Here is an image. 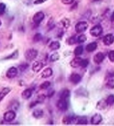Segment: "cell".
I'll list each match as a JSON object with an SVG mask.
<instances>
[{"label":"cell","mask_w":114,"mask_h":126,"mask_svg":"<svg viewBox=\"0 0 114 126\" xmlns=\"http://www.w3.org/2000/svg\"><path fill=\"white\" fill-rule=\"evenodd\" d=\"M114 42V35L111 33L107 34L103 38V43L106 46H110Z\"/></svg>","instance_id":"cell-8"},{"label":"cell","mask_w":114,"mask_h":126,"mask_svg":"<svg viewBox=\"0 0 114 126\" xmlns=\"http://www.w3.org/2000/svg\"><path fill=\"white\" fill-rule=\"evenodd\" d=\"M57 107L61 111H65L68 108V103L66 99L60 98L57 103Z\"/></svg>","instance_id":"cell-6"},{"label":"cell","mask_w":114,"mask_h":126,"mask_svg":"<svg viewBox=\"0 0 114 126\" xmlns=\"http://www.w3.org/2000/svg\"><path fill=\"white\" fill-rule=\"evenodd\" d=\"M70 95V92L67 89L63 90L60 94V98L67 99Z\"/></svg>","instance_id":"cell-23"},{"label":"cell","mask_w":114,"mask_h":126,"mask_svg":"<svg viewBox=\"0 0 114 126\" xmlns=\"http://www.w3.org/2000/svg\"><path fill=\"white\" fill-rule=\"evenodd\" d=\"M28 67H29V65H28V64L27 63H23L19 65V69L20 71L23 72L26 71V69L28 68Z\"/></svg>","instance_id":"cell-31"},{"label":"cell","mask_w":114,"mask_h":126,"mask_svg":"<svg viewBox=\"0 0 114 126\" xmlns=\"http://www.w3.org/2000/svg\"><path fill=\"white\" fill-rule=\"evenodd\" d=\"M97 47V43L96 42L90 43L86 47V50L87 52H93L95 51Z\"/></svg>","instance_id":"cell-19"},{"label":"cell","mask_w":114,"mask_h":126,"mask_svg":"<svg viewBox=\"0 0 114 126\" xmlns=\"http://www.w3.org/2000/svg\"><path fill=\"white\" fill-rule=\"evenodd\" d=\"M109 60L112 62H114V50L110 51L108 55Z\"/></svg>","instance_id":"cell-39"},{"label":"cell","mask_w":114,"mask_h":126,"mask_svg":"<svg viewBox=\"0 0 114 126\" xmlns=\"http://www.w3.org/2000/svg\"><path fill=\"white\" fill-rule=\"evenodd\" d=\"M45 98H46L45 95L40 94V95H39L38 96H37L36 101L37 102V103H42L44 101V100L45 99Z\"/></svg>","instance_id":"cell-35"},{"label":"cell","mask_w":114,"mask_h":126,"mask_svg":"<svg viewBox=\"0 0 114 126\" xmlns=\"http://www.w3.org/2000/svg\"><path fill=\"white\" fill-rule=\"evenodd\" d=\"M16 114L14 110H8L4 113L3 115V119L7 122H10L14 121L16 118Z\"/></svg>","instance_id":"cell-4"},{"label":"cell","mask_w":114,"mask_h":126,"mask_svg":"<svg viewBox=\"0 0 114 126\" xmlns=\"http://www.w3.org/2000/svg\"><path fill=\"white\" fill-rule=\"evenodd\" d=\"M52 74H53V71H52V68L47 67L42 71L41 73V76L43 79H47V78L51 77Z\"/></svg>","instance_id":"cell-14"},{"label":"cell","mask_w":114,"mask_h":126,"mask_svg":"<svg viewBox=\"0 0 114 126\" xmlns=\"http://www.w3.org/2000/svg\"><path fill=\"white\" fill-rule=\"evenodd\" d=\"M87 37L85 34H81L77 37V43H82L86 41Z\"/></svg>","instance_id":"cell-30"},{"label":"cell","mask_w":114,"mask_h":126,"mask_svg":"<svg viewBox=\"0 0 114 126\" xmlns=\"http://www.w3.org/2000/svg\"><path fill=\"white\" fill-rule=\"evenodd\" d=\"M110 20L111 22H114V12H113L110 17Z\"/></svg>","instance_id":"cell-45"},{"label":"cell","mask_w":114,"mask_h":126,"mask_svg":"<svg viewBox=\"0 0 114 126\" xmlns=\"http://www.w3.org/2000/svg\"><path fill=\"white\" fill-rule=\"evenodd\" d=\"M89 63V62L88 60L87 59H82L81 62L80 67H82V68H86L87 66H88Z\"/></svg>","instance_id":"cell-36"},{"label":"cell","mask_w":114,"mask_h":126,"mask_svg":"<svg viewBox=\"0 0 114 126\" xmlns=\"http://www.w3.org/2000/svg\"><path fill=\"white\" fill-rule=\"evenodd\" d=\"M69 79H70V81L71 82V83L77 84L81 81L82 78L79 74L76 73H72L71 76H70Z\"/></svg>","instance_id":"cell-9"},{"label":"cell","mask_w":114,"mask_h":126,"mask_svg":"<svg viewBox=\"0 0 114 126\" xmlns=\"http://www.w3.org/2000/svg\"><path fill=\"white\" fill-rule=\"evenodd\" d=\"M46 1H47V0H36L34 2V3L35 5H39V4L44 3Z\"/></svg>","instance_id":"cell-44"},{"label":"cell","mask_w":114,"mask_h":126,"mask_svg":"<svg viewBox=\"0 0 114 126\" xmlns=\"http://www.w3.org/2000/svg\"><path fill=\"white\" fill-rule=\"evenodd\" d=\"M6 10V5L3 3H0V15H3Z\"/></svg>","instance_id":"cell-38"},{"label":"cell","mask_w":114,"mask_h":126,"mask_svg":"<svg viewBox=\"0 0 114 126\" xmlns=\"http://www.w3.org/2000/svg\"><path fill=\"white\" fill-rule=\"evenodd\" d=\"M61 1L65 5H71L74 3L75 0H61Z\"/></svg>","instance_id":"cell-40"},{"label":"cell","mask_w":114,"mask_h":126,"mask_svg":"<svg viewBox=\"0 0 114 126\" xmlns=\"http://www.w3.org/2000/svg\"><path fill=\"white\" fill-rule=\"evenodd\" d=\"M83 51H84V47L80 45L75 48V49H74V53L76 56H80L82 54Z\"/></svg>","instance_id":"cell-24"},{"label":"cell","mask_w":114,"mask_h":126,"mask_svg":"<svg viewBox=\"0 0 114 126\" xmlns=\"http://www.w3.org/2000/svg\"><path fill=\"white\" fill-rule=\"evenodd\" d=\"M19 106V105L18 101H14V102H13L11 104V108L12 110H18Z\"/></svg>","instance_id":"cell-34"},{"label":"cell","mask_w":114,"mask_h":126,"mask_svg":"<svg viewBox=\"0 0 114 126\" xmlns=\"http://www.w3.org/2000/svg\"><path fill=\"white\" fill-rule=\"evenodd\" d=\"M74 124L86 125L87 124V119L86 117L85 116H75Z\"/></svg>","instance_id":"cell-10"},{"label":"cell","mask_w":114,"mask_h":126,"mask_svg":"<svg viewBox=\"0 0 114 126\" xmlns=\"http://www.w3.org/2000/svg\"><path fill=\"white\" fill-rule=\"evenodd\" d=\"M45 18V14L42 12H37L33 16L32 20L36 25H39Z\"/></svg>","instance_id":"cell-5"},{"label":"cell","mask_w":114,"mask_h":126,"mask_svg":"<svg viewBox=\"0 0 114 126\" xmlns=\"http://www.w3.org/2000/svg\"><path fill=\"white\" fill-rule=\"evenodd\" d=\"M107 87L113 89L114 88V81L112 79H109V80L106 83Z\"/></svg>","instance_id":"cell-37"},{"label":"cell","mask_w":114,"mask_h":126,"mask_svg":"<svg viewBox=\"0 0 114 126\" xmlns=\"http://www.w3.org/2000/svg\"><path fill=\"white\" fill-rule=\"evenodd\" d=\"M19 57V51L18 50H16V51H14L12 54H11L10 56L6 57L5 60H14L16 59V58H18Z\"/></svg>","instance_id":"cell-25"},{"label":"cell","mask_w":114,"mask_h":126,"mask_svg":"<svg viewBox=\"0 0 114 126\" xmlns=\"http://www.w3.org/2000/svg\"><path fill=\"white\" fill-rule=\"evenodd\" d=\"M48 26H49V27L50 28H51V29H52V28H54L55 27L54 22L52 19H50L49 21H48Z\"/></svg>","instance_id":"cell-43"},{"label":"cell","mask_w":114,"mask_h":126,"mask_svg":"<svg viewBox=\"0 0 114 126\" xmlns=\"http://www.w3.org/2000/svg\"><path fill=\"white\" fill-rule=\"evenodd\" d=\"M76 92H77V93L79 94V95H81V94L82 93V95H84V96H86V95H85V93L87 94V92L85 90V89H82V90H81V89H78V90L77 91H76Z\"/></svg>","instance_id":"cell-42"},{"label":"cell","mask_w":114,"mask_h":126,"mask_svg":"<svg viewBox=\"0 0 114 126\" xmlns=\"http://www.w3.org/2000/svg\"><path fill=\"white\" fill-rule=\"evenodd\" d=\"M60 56L57 52H55L54 53L52 54L50 57V60L51 62H56L60 59Z\"/></svg>","instance_id":"cell-26"},{"label":"cell","mask_w":114,"mask_h":126,"mask_svg":"<svg viewBox=\"0 0 114 126\" xmlns=\"http://www.w3.org/2000/svg\"><path fill=\"white\" fill-rule=\"evenodd\" d=\"M105 59V56L102 52H98L94 56L93 60L95 63L99 64L103 62Z\"/></svg>","instance_id":"cell-12"},{"label":"cell","mask_w":114,"mask_h":126,"mask_svg":"<svg viewBox=\"0 0 114 126\" xmlns=\"http://www.w3.org/2000/svg\"><path fill=\"white\" fill-rule=\"evenodd\" d=\"M17 73H18L17 68L15 67H12L8 69L7 72H6V76L8 79H12L16 76Z\"/></svg>","instance_id":"cell-7"},{"label":"cell","mask_w":114,"mask_h":126,"mask_svg":"<svg viewBox=\"0 0 114 126\" xmlns=\"http://www.w3.org/2000/svg\"><path fill=\"white\" fill-rule=\"evenodd\" d=\"M76 42H77V38L76 37V36H72L71 37H70L68 41V43L70 45H73L75 44Z\"/></svg>","instance_id":"cell-33"},{"label":"cell","mask_w":114,"mask_h":126,"mask_svg":"<svg viewBox=\"0 0 114 126\" xmlns=\"http://www.w3.org/2000/svg\"><path fill=\"white\" fill-rule=\"evenodd\" d=\"M32 91L31 89L27 88L24 90L22 92L21 96L22 98L24 99H28L30 98V97L32 96Z\"/></svg>","instance_id":"cell-17"},{"label":"cell","mask_w":114,"mask_h":126,"mask_svg":"<svg viewBox=\"0 0 114 126\" xmlns=\"http://www.w3.org/2000/svg\"><path fill=\"white\" fill-rule=\"evenodd\" d=\"M54 94H55V91L53 90V89L50 88V90L47 91V96L50 98H51L53 96Z\"/></svg>","instance_id":"cell-41"},{"label":"cell","mask_w":114,"mask_h":126,"mask_svg":"<svg viewBox=\"0 0 114 126\" xmlns=\"http://www.w3.org/2000/svg\"><path fill=\"white\" fill-rule=\"evenodd\" d=\"M42 39V36L41 33H37L35 34L34 36V38H33V40L35 42H38L39 41H40Z\"/></svg>","instance_id":"cell-32"},{"label":"cell","mask_w":114,"mask_h":126,"mask_svg":"<svg viewBox=\"0 0 114 126\" xmlns=\"http://www.w3.org/2000/svg\"><path fill=\"white\" fill-rule=\"evenodd\" d=\"M103 32V29L102 26L100 25H95L91 28L90 30V33L91 35L95 37H97L102 34Z\"/></svg>","instance_id":"cell-2"},{"label":"cell","mask_w":114,"mask_h":126,"mask_svg":"<svg viewBox=\"0 0 114 126\" xmlns=\"http://www.w3.org/2000/svg\"><path fill=\"white\" fill-rule=\"evenodd\" d=\"M61 24H62L63 27L65 29H67L70 26V21L67 18H63L61 21Z\"/></svg>","instance_id":"cell-27"},{"label":"cell","mask_w":114,"mask_h":126,"mask_svg":"<svg viewBox=\"0 0 114 126\" xmlns=\"http://www.w3.org/2000/svg\"><path fill=\"white\" fill-rule=\"evenodd\" d=\"M49 47L51 51H56L60 48V43L58 41H53L49 45Z\"/></svg>","instance_id":"cell-22"},{"label":"cell","mask_w":114,"mask_h":126,"mask_svg":"<svg viewBox=\"0 0 114 126\" xmlns=\"http://www.w3.org/2000/svg\"><path fill=\"white\" fill-rule=\"evenodd\" d=\"M50 86H51V82L50 81H45L44 82L41 83L40 86V88L41 90H46V89L49 88Z\"/></svg>","instance_id":"cell-29"},{"label":"cell","mask_w":114,"mask_h":126,"mask_svg":"<svg viewBox=\"0 0 114 126\" xmlns=\"http://www.w3.org/2000/svg\"><path fill=\"white\" fill-rule=\"evenodd\" d=\"M74 118L75 116H66L63 117L62 119V123L64 125H72L74 123Z\"/></svg>","instance_id":"cell-18"},{"label":"cell","mask_w":114,"mask_h":126,"mask_svg":"<svg viewBox=\"0 0 114 126\" xmlns=\"http://www.w3.org/2000/svg\"><path fill=\"white\" fill-rule=\"evenodd\" d=\"M107 106H108V105H107L106 100L102 99H101L100 101H98L97 103L96 108V109H97L98 110H104L105 109H106Z\"/></svg>","instance_id":"cell-16"},{"label":"cell","mask_w":114,"mask_h":126,"mask_svg":"<svg viewBox=\"0 0 114 126\" xmlns=\"http://www.w3.org/2000/svg\"><path fill=\"white\" fill-rule=\"evenodd\" d=\"M11 89L8 87H6L2 89V90L0 92V102L11 92Z\"/></svg>","instance_id":"cell-21"},{"label":"cell","mask_w":114,"mask_h":126,"mask_svg":"<svg viewBox=\"0 0 114 126\" xmlns=\"http://www.w3.org/2000/svg\"><path fill=\"white\" fill-rule=\"evenodd\" d=\"M43 64L42 62L36 61L32 64V69L33 71L35 72H40L43 68Z\"/></svg>","instance_id":"cell-15"},{"label":"cell","mask_w":114,"mask_h":126,"mask_svg":"<svg viewBox=\"0 0 114 126\" xmlns=\"http://www.w3.org/2000/svg\"><path fill=\"white\" fill-rule=\"evenodd\" d=\"M107 105L109 106H113L114 104V95L110 94L107 97V99H106Z\"/></svg>","instance_id":"cell-28"},{"label":"cell","mask_w":114,"mask_h":126,"mask_svg":"<svg viewBox=\"0 0 114 126\" xmlns=\"http://www.w3.org/2000/svg\"><path fill=\"white\" fill-rule=\"evenodd\" d=\"M38 55V51L34 48H30L26 50L24 54L26 60L28 61H32L37 57Z\"/></svg>","instance_id":"cell-1"},{"label":"cell","mask_w":114,"mask_h":126,"mask_svg":"<svg viewBox=\"0 0 114 126\" xmlns=\"http://www.w3.org/2000/svg\"><path fill=\"white\" fill-rule=\"evenodd\" d=\"M102 121V117L100 113H96L91 118V123L93 125H98Z\"/></svg>","instance_id":"cell-11"},{"label":"cell","mask_w":114,"mask_h":126,"mask_svg":"<svg viewBox=\"0 0 114 126\" xmlns=\"http://www.w3.org/2000/svg\"><path fill=\"white\" fill-rule=\"evenodd\" d=\"M88 23L86 21H80L75 25V31L77 33L85 32L88 28Z\"/></svg>","instance_id":"cell-3"},{"label":"cell","mask_w":114,"mask_h":126,"mask_svg":"<svg viewBox=\"0 0 114 126\" xmlns=\"http://www.w3.org/2000/svg\"><path fill=\"white\" fill-rule=\"evenodd\" d=\"M82 58H81L78 56H76V57L73 58L70 62V64L72 68H77L78 67H80L81 62Z\"/></svg>","instance_id":"cell-13"},{"label":"cell","mask_w":114,"mask_h":126,"mask_svg":"<svg viewBox=\"0 0 114 126\" xmlns=\"http://www.w3.org/2000/svg\"><path fill=\"white\" fill-rule=\"evenodd\" d=\"M1 24H2V22H1V21H0V26H1Z\"/></svg>","instance_id":"cell-46"},{"label":"cell","mask_w":114,"mask_h":126,"mask_svg":"<svg viewBox=\"0 0 114 126\" xmlns=\"http://www.w3.org/2000/svg\"><path fill=\"white\" fill-rule=\"evenodd\" d=\"M44 115V112L41 109H36L32 112V116L36 119L41 118Z\"/></svg>","instance_id":"cell-20"}]
</instances>
